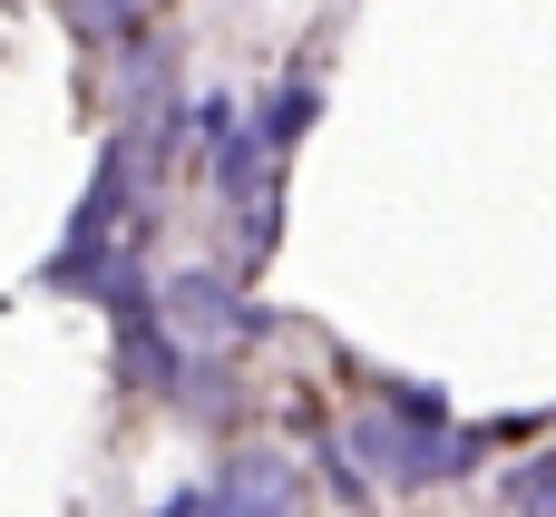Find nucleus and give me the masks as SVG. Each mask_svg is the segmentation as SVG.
<instances>
[{"label":"nucleus","mask_w":556,"mask_h":517,"mask_svg":"<svg viewBox=\"0 0 556 517\" xmlns=\"http://www.w3.org/2000/svg\"><path fill=\"white\" fill-rule=\"evenodd\" d=\"M313 117H323V88H313V78H283V88L264 98V117H254V137H264L274 156H293V147L313 137Z\"/></svg>","instance_id":"nucleus-5"},{"label":"nucleus","mask_w":556,"mask_h":517,"mask_svg":"<svg viewBox=\"0 0 556 517\" xmlns=\"http://www.w3.org/2000/svg\"><path fill=\"white\" fill-rule=\"evenodd\" d=\"M156 293H166V323H176L186 352H195V342H205V352H235V342H264V332H274V313L244 303L235 274H215V264H186V274H166Z\"/></svg>","instance_id":"nucleus-3"},{"label":"nucleus","mask_w":556,"mask_h":517,"mask_svg":"<svg viewBox=\"0 0 556 517\" xmlns=\"http://www.w3.org/2000/svg\"><path fill=\"white\" fill-rule=\"evenodd\" d=\"M127 166H137V147L127 137H108L98 147V166H88V196H78V215H68V235L39 254V293H98L108 283V264H117V205H127Z\"/></svg>","instance_id":"nucleus-1"},{"label":"nucleus","mask_w":556,"mask_h":517,"mask_svg":"<svg viewBox=\"0 0 556 517\" xmlns=\"http://www.w3.org/2000/svg\"><path fill=\"white\" fill-rule=\"evenodd\" d=\"M205 508H215V489H176V499H166L156 517H205Z\"/></svg>","instance_id":"nucleus-8"},{"label":"nucleus","mask_w":556,"mask_h":517,"mask_svg":"<svg viewBox=\"0 0 556 517\" xmlns=\"http://www.w3.org/2000/svg\"><path fill=\"white\" fill-rule=\"evenodd\" d=\"M293 508H303V469L283 450H244V459H225L205 517H293Z\"/></svg>","instance_id":"nucleus-4"},{"label":"nucleus","mask_w":556,"mask_h":517,"mask_svg":"<svg viewBox=\"0 0 556 517\" xmlns=\"http://www.w3.org/2000/svg\"><path fill=\"white\" fill-rule=\"evenodd\" d=\"M508 508L518 517H556V459H518V469H508Z\"/></svg>","instance_id":"nucleus-6"},{"label":"nucleus","mask_w":556,"mask_h":517,"mask_svg":"<svg viewBox=\"0 0 556 517\" xmlns=\"http://www.w3.org/2000/svg\"><path fill=\"white\" fill-rule=\"evenodd\" d=\"M352 450L381 469V479H401V489H430V479H459V469H479V430H450V420H352Z\"/></svg>","instance_id":"nucleus-2"},{"label":"nucleus","mask_w":556,"mask_h":517,"mask_svg":"<svg viewBox=\"0 0 556 517\" xmlns=\"http://www.w3.org/2000/svg\"><path fill=\"white\" fill-rule=\"evenodd\" d=\"M78 10H88V29H98V39H117V29H127L147 0H78Z\"/></svg>","instance_id":"nucleus-7"}]
</instances>
